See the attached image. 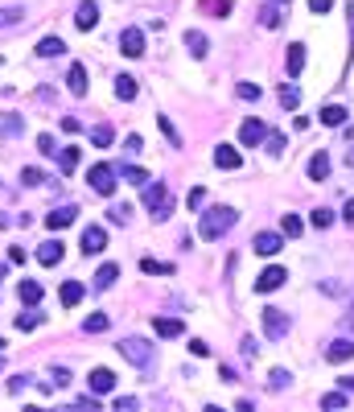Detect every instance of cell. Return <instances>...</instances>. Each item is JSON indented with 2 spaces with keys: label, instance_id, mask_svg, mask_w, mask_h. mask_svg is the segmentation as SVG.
Segmentation results:
<instances>
[{
  "label": "cell",
  "instance_id": "91938a15",
  "mask_svg": "<svg viewBox=\"0 0 354 412\" xmlns=\"http://www.w3.org/2000/svg\"><path fill=\"white\" fill-rule=\"evenodd\" d=\"M0 281H4V264H0Z\"/></svg>",
  "mask_w": 354,
  "mask_h": 412
},
{
  "label": "cell",
  "instance_id": "277c9868",
  "mask_svg": "<svg viewBox=\"0 0 354 412\" xmlns=\"http://www.w3.org/2000/svg\"><path fill=\"white\" fill-rule=\"evenodd\" d=\"M87 182H91L95 194H112V190H116V170L99 161V165H91V170H87Z\"/></svg>",
  "mask_w": 354,
  "mask_h": 412
},
{
  "label": "cell",
  "instance_id": "484cf974",
  "mask_svg": "<svg viewBox=\"0 0 354 412\" xmlns=\"http://www.w3.org/2000/svg\"><path fill=\"white\" fill-rule=\"evenodd\" d=\"M116 99H124V103L136 99V78H132V74H119L116 78Z\"/></svg>",
  "mask_w": 354,
  "mask_h": 412
},
{
  "label": "cell",
  "instance_id": "6f0895ef",
  "mask_svg": "<svg viewBox=\"0 0 354 412\" xmlns=\"http://www.w3.org/2000/svg\"><path fill=\"white\" fill-rule=\"evenodd\" d=\"M346 330H354V305H350V314H346Z\"/></svg>",
  "mask_w": 354,
  "mask_h": 412
},
{
  "label": "cell",
  "instance_id": "74e56055",
  "mask_svg": "<svg viewBox=\"0 0 354 412\" xmlns=\"http://www.w3.org/2000/svg\"><path fill=\"white\" fill-rule=\"evenodd\" d=\"M260 25H264V29H276V25H281V13H276L272 4H268V8H260Z\"/></svg>",
  "mask_w": 354,
  "mask_h": 412
},
{
  "label": "cell",
  "instance_id": "4dcf8cb0",
  "mask_svg": "<svg viewBox=\"0 0 354 412\" xmlns=\"http://www.w3.org/2000/svg\"><path fill=\"white\" fill-rule=\"evenodd\" d=\"M91 145L95 148H107V145H112V128H107V124H95V128H91Z\"/></svg>",
  "mask_w": 354,
  "mask_h": 412
},
{
  "label": "cell",
  "instance_id": "8992f818",
  "mask_svg": "<svg viewBox=\"0 0 354 412\" xmlns=\"http://www.w3.org/2000/svg\"><path fill=\"white\" fill-rule=\"evenodd\" d=\"M288 281V272L284 268H264L260 276H256V293H276Z\"/></svg>",
  "mask_w": 354,
  "mask_h": 412
},
{
  "label": "cell",
  "instance_id": "9a60e30c",
  "mask_svg": "<svg viewBox=\"0 0 354 412\" xmlns=\"http://www.w3.org/2000/svg\"><path fill=\"white\" fill-rule=\"evenodd\" d=\"M87 384H91V392H95V396H103V392H112V388H116V375H112L107 367H95Z\"/></svg>",
  "mask_w": 354,
  "mask_h": 412
},
{
  "label": "cell",
  "instance_id": "2e32d148",
  "mask_svg": "<svg viewBox=\"0 0 354 412\" xmlns=\"http://www.w3.org/2000/svg\"><path fill=\"white\" fill-rule=\"evenodd\" d=\"M66 87H71V95H87V66H83V62H74V66H71Z\"/></svg>",
  "mask_w": 354,
  "mask_h": 412
},
{
  "label": "cell",
  "instance_id": "ffe728a7",
  "mask_svg": "<svg viewBox=\"0 0 354 412\" xmlns=\"http://www.w3.org/2000/svg\"><path fill=\"white\" fill-rule=\"evenodd\" d=\"M17 25H25V8H17V4L0 8V33H4V29H17Z\"/></svg>",
  "mask_w": 354,
  "mask_h": 412
},
{
  "label": "cell",
  "instance_id": "ac0fdd59",
  "mask_svg": "<svg viewBox=\"0 0 354 412\" xmlns=\"http://www.w3.org/2000/svg\"><path fill=\"white\" fill-rule=\"evenodd\" d=\"M309 177H313V182H326V177H330V157H326V153H313V157H309Z\"/></svg>",
  "mask_w": 354,
  "mask_h": 412
},
{
  "label": "cell",
  "instance_id": "94428289",
  "mask_svg": "<svg viewBox=\"0 0 354 412\" xmlns=\"http://www.w3.org/2000/svg\"><path fill=\"white\" fill-rule=\"evenodd\" d=\"M0 363H4V359H0Z\"/></svg>",
  "mask_w": 354,
  "mask_h": 412
},
{
  "label": "cell",
  "instance_id": "db71d44e",
  "mask_svg": "<svg viewBox=\"0 0 354 412\" xmlns=\"http://www.w3.org/2000/svg\"><path fill=\"white\" fill-rule=\"evenodd\" d=\"M342 218L354 227V198H346V206H342Z\"/></svg>",
  "mask_w": 354,
  "mask_h": 412
},
{
  "label": "cell",
  "instance_id": "681fc988",
  "mask_svg": "<svg viewBox=\"0 0 354 412\" xmlns=\"http://www.w3.org/2000/svg\"><path fill=\"white\" fill-rule=\"evenodd\" d=\"M189 351H194L198 359H202V355H211V346H206V342H202V339H194V342H189Z\"/></svg>",
  "mask_w": 354,
  "mask_h": 412
},
{
  "label": "cell",
  "instance_id": "7a4b0ae2",
  "mask_svg": "<svg viewBox=\"0 0 354 412\" xmlns=\"http://www.w3.org/2000/svg\"><path fill=\"white\" fill-rule=\"evenodd\" d=\"M235 211L231 206H214V211H206L202 215V240H218V235H227L231 227H235Z\"/></svg>",
  "mask_w": 354,
  "mask_h": 412
},
{
  "label": "cell",
  "instance_id": "c3c4849f",
  "mask_svg": "<svg viewBox=\"0 0 354 412\" xmlns=\"http://www.w3.org/2000/svg\"><path fill=\"white\" fill-rule=\"evenodd\" d=\"M136 408V400H132V396H119L116 400V412H132Z\"/></svg>",
  "mask_w": 354,
  "mask_h": 412
},
{
  "label": "cell",
  "instance_id": "ee69618b",
  "mask_svg": "<svg viewBox=\"0 0 354 412\" xmlns=\"http://www.w3.org/2000/svg\"><path fill=\"white\" fill-rule=\"evenodd\" d=\"M309 218H313V227H330V223H334V215L326 211V206H317V211H313Z\"/></svg>",
  "mask_w": 354,
  "mask_h": 412
},
{
  "label": "cell",
  "instance_id": "cb8c5ba5",
  "mask_svg": "<svg viewBox=\"0 0 354 412\" xmlns=\"http://www.w3.org/2000/svg\"><path fill=\"white\" fill-rule=\"evenodd\" d=\"M186 46H189V54H194V58H206V46H211V42H206V33L189 29V33H186Z\"/></svg>",
  "mask_w": 354,
  "mask_h": 412
},
{
  "label": "cell",
  "instance_id": "f5cc1de1",
  "mask_svg": "<svg viewBox=\"0 0 354 412\" xmlns=\"http://www.w3.org/2000/svg\"><path fill=\"white\" fill-rule=\"evenodd\" d=\"M218 379L223 384H235V367H218Z\"/></svg>",
  "mask_w": 354,
  "mask_h": 412
},
{
  "label": "cell",
  "instance_id": "83f0119b",
  "mask_svg": "<svg viewBox=\"0 0 354 412\" xmlns=\"http://www.w3.org/2000/svg\"><path fill=\"white\" fill-rule=\"evenodd\" d=\"M21 132H25V120H21V116L0 120V141H4V136H21Z\"/></svg>",
  "mask_w": 354,
  "mask_h": 412
},
{
  "label": "cell",
  "instance_id": "d6986e66",
  "mask_svg": "<svg viewBox=\"0 0 354 412\" xmlns=\"http://www.w3.org/2000/svg\"><path fill=\"white\" fill-rule=\"evenodd\" d=\"M37 260H42V264H46V268H54V264H58V260H62V243H58V240L42 243V247H37Z\"/></svg>",
  "mask_w": 354,
  "mask_h": 412
},
{
  "label": "cell",
  "instance_id": "11a10c76",
  "mask_svg": "<svg viewBox=\"0 0 354 412\" xmlns=\"http://www.w3.org/2000/svg\"><path fill=\"white\" fill-rule=\"evenodd\" d=\"M25 384H29V379H25V375H17V379H13V384H8V392H13V396H17V392H25Z\"/></svg>",
  "mask_w": 354,
  "mask_h": 412
},
{
  "label": "cell",
  "instance_id": "44dd1931",
  "mask_svg": "<svg viewBox=\"0 0 354 412\" xmlns=\"http://www.w3.org/2000/svg\"><path fill=\"white\" fill-rule=\"evenodd\" d=\"M116 281H119V264H103L95 272V289H112Z\"/></svg>",
  "mask_w": 354,
  "mask_h": 412
},
{
  "label": "cell",
  "instance_id": "ba28073f",
  "mask_svg": "<svg viewBox=\"0 0 354 412\" xmlns=\"http://www.w3.org/2000/svg\"><path fill=\"white\" fill-rule=\"evenodd\" d=\"M264 136H268V128H264L260 120H243V124H239V141H243L247 148H256Z\"/></svg>",
  "mask_w": 354,
  "mask_h": 412
},
{
  "label": "cell",
  "instance_id": "d6a6232c",
  "mask_svg": "<svg viewBox=\"0 0 354 412\" xmlns=\"http://www.w3.org/2000/svg\"><path fill=\"white\" fill-rule=\"evenodd\" d=\"M141 268L148 272V276H153V272H157V276H169V272H173V264H161V260H153V256H148V260H141Z\"/></svg>",
  "mask_w": 354,
  "mask_h": 412
},
{
  "label": "cell",
  "instance_id": "f1b7e54d",
  "mask_svg": "<svg viewBox=\"0 0 354 412\" xmlns=\"http://www.w3.org/2000/svg\"><path fill=\"white\" fill-rule=\"evenodd\" d=\"M58 165H62V173H71L74 165H78V148H74V145L58 148Z\"/></svg>",
  "mask_w": 354,
  "mask_h": 412
},
{
  "label": "cell",
  "instance_id": "b9f144b4",
  "mask_svg": "<svg viewBox=\"0 0 354 412\" xmlns=\"http://www.w3.org/2000/svg\"><path fill=\"white\" fill-rule=\"evenodd\" d=\"M268 153H272V157H281L284 153V136L281 132H268Z\"/></svg>",
  "mask_w": 354,
  "mask_h": 412
},
{
  "label": "cell",
  "instance_id": "e0dca14e",
  "mask_svg": "<svg viewBox=\"0 0 354 412\" xmlns=\"http://www.w3.org/2000/svg\"><path fill=\"white\" fill-rule=\"evenodd\" d=\"M153 330H157L161 339H177V334H186V326H182L177 317H153Z\"/></svg>",
  "mask_w": 354,
  "mask_h": 412
},
{
  "label": "cell",
  "instance_id": "4316f807",
  "mask_svg": "<svg viewBox=\"0 0 354 412\" xmlns=\"http://www.w3.org/2000/svg\"><path fill=\"white\" fill-rule=\"evenodd\" d=\"M321 124H326V128H342V124H346V112H342L338 103H330V107H321Z\"/></svg>",
  "mask_w": 354,
  "mask_h": 412
},
{
  "label": "cell",
  "instance_id": "6125c7cd",
  "mask_svg": "<svg viewBox=\"0 0 354 412\" xmlns=\"http://www.w3.org/2000/svg\"><path fill=\"white\" fill-rule=\"evenodd\" d=\"M284 4H288V0H284Z\"/></svg>",
  "mask_w": 354,
  "mask_h": 412
},
{
  "label": "cell",
  "instance_id": "e575fe53",
  "mask_svg": "<svg viewBox=\"0 0 354 412\" xmlns=\"http://www.w3.org/2000/svg\"><path fill=\"white\" fill-rule=\"evenodd\" d=\"M281 227H284V235H288V240H297V235H301V218H297V215H284Z\"/></svg>",
  "mask_w": 354,
  "mask_h": 412
},
{
  "label": "cell",
  "instance_id": "9f6ffc18",
  "mask_svg": "<svg viewBox=\"0 0 354 412\" xmlns=\"http://www.w3.org/2000/svg\"><path fill=\"white\" fill-rule=\"evenodd\" d=\"M338 384H342L346 392H354V375H346V379H338Z\"/></svg>",
  "mask_w": 354,
  "mask_h": 412
},
{
  "label": "cell",
  "instance_id": "f907efd6",
  "mask_svg": "<svg viewBox=\"0 0 354 412\" xmlns=\"http://www.w3.org/2000/svg\"><path fill=\"white\" fill-rule=\"evenodd\" d=\"M309 8H313V13H330L334 0H309Z\"/></svg>",
  "mask_w": 354,
  "mask_h": 412
},
{
  "label": "cell",
  "instance_id": "836d02e7",
  "mask_svg": "<svg viewBox=\"0 0 354 412\" xmlns=\"http://www.w3.org/2000/svg\"><path fill=\"white\" fill-rule=\"evenodd\" d=\"M42 322H46L42 314H17V330H37Z\"/></svg>",
  "mask_w": 354,
  "mask_h": 412
},
{
  "label": "cell",
  "instance_id": "7bdbcfd3",
  "mask_svg": "<svg viewBox=\"0 0 354 412\" xmlns=\"http://www.w3.org/2000/svg\"><path fill=\"white\" fill-rule=\"evenodd\" d=\"M21 182H25V186H42L46 177H42V170H33V165H29V170H21Z\"/></svg>",
  "mask_w": 354,
  "mask_h": 412
},
{
  "label": "cell",
  "instance_id": "d4e9b609",
  "mask_svg": "<svg viewBox=\"0 0 354 412\" xmlns=\"http://www.w3.org/2000/svg\"><path fill=\"white\" fill-rule=\"evenodd\" d=\"M301 71H305V46L297 42V46H288V74L297 78Z\"/></svg>",
  "mask_w": 354,
  "mask_h": 412
},
{
  "label": "cell",
  "instance_id": "816d5d0a",
  "mask_svg": "<svg viewBox=\"0 0 354 412\" xmlns=\"http://www.w3.org/2000/svg\"><path fill=\"white\" fill-rule=\"evenodd\" d=\"M239 351H243V359H256V339H243Z\"/></svg>",
  "mask_w": 354,
  "mask_h": 412
},
{
  "label": "cell",
  "instance_id": "60d3db41",
  "mask_svg": "<svg viewBox=\"0 0 354 412\" xmlns=\"http://www.w3.org/2000/svg\"><path fill=\"white\" fill-rule=\"evenodd\" d=\"M157 124H161V132H165V136L173 141V145H182V136H177V128L169 124V116H157Z\"/></svg>",
  "mask_w": 354,
  "mask_h": 412
},
{
  "label": "cell",
  "instance_id": "d590c367",
  "mask_svg": "<svg viewBox=\"0 0 354 412\" xmlns=\"http://www.w3.org/2000/svg\"><path fill=\"white\" fill-rule=\"evenodd\" d=\"M288 379H293V375H288V371H281V367H276V371L268 375V388H272V392H281V388H288Z\"/></svg>",
  "mask_w": 354,
  "mask_h": 412
},
{
  "label": "cell",
  "instance_id": "f35d334b",
  "mask_svg": "<svg viewBox=\"0 0 354 412\" xmlns=\"http://www.w3.org/2000/svg\"><path fill=\"white\" fill-rule=\"evenodd\" d=\"M281 103L284 107H297V103H301V91H297V87H281Z\"/></svg>",
  "mask_w": 354,
  "mask_h": 412
},
{
  "label": "cell",
  "instance_id": "f546056e",
  "mask_svg": "<svg viewBox=\"0 0 354 412\" xmlns=\"http://www.w3.org/2000/svg\"><path fill=\"white\" fill-rule=\"evenodd\" d=\"M21 301L25 305H37L42 301V285L37 281H21Z\"/></svg>",
  "mask_w": 354,
  "mask_h": 412
},
{
  "label": "cell",
  "instance_id": "9c48e42d",
  "mask_svg": "<svg viewBox=\"0 0 354 412\" xmlns=\"http://www.w3.org/2000/svg\"><path fill=\"white\" fill-rule=\"evenodd\" d=\"M119 49H124L128 58H141L144 54V33L141 29H124V33H119Z\"/></svg>",
  "mask_w": 354,
  "mask_h": 412
},
{
  "label": "cell",
  "instance_id": "7dc6e473",
  "mask_svg": "<svg viewBox=\"0 0 354 412\" xmlns=\"http://www.w3.org/2000/svg\"><path fill=\"white\" fill-rule=\"evenodd\" d=\"M239 95L243 99H260V87H256V83H239Z\"/></svg>",
  "mask_w": 354,
  "mask_h": 412
},
{
  "label": "cell",
  "instance_id": "30bf717a",
  "mask_svg": "<svg viewBox=\"0 0 354 412\" xmlns=\"http://www.w3.org/2000/svg\"><path fill=\"white\" fill-rule=\"evenodd\" d=\"M74 25H78L83 33L95 29V25H99V4H95V0H83V4H78V13H74Z\"/></svg>",
  "mask_w": 354,
  "mask_h": 412
},
{
  "label": "cell",
  "instance_id": "6da1fadb",
  "mask_svg": "<svg viewBox=\"0 0 354 412\" xmlns=\"http://www.w3.org/2000/svg\"><path fill=\"white\" fill-rule=\"evenodd\" d=\"M144 206H148V215L157 218V223H165L173 215V194H169L165 182H148L144 186Z\"/></svg>",
  "mask_w": 354,
  "mask_h": 412
},
{
  "label": "cell",
  "instance_id": "bcb514c9",
  "mask_svg": "<svg viewBox=\"0 0 354 412\" xmlns=\"http://www.w3.org/2000/svg\"><path fill=\"white\" fill-rule=\"evenodd\" d=\"M37 148H42V153H46V157H54V153H58V148H54V136H46V132H42V136H37Z\"/></svg>",
  "mask_w": 354,
  "mask_h": 412
},
{
  "label": "cell",
  "instance_id": "3957f363",
  "mask_svg": "<svg viewBox=\"0 0 354 412\" xmlns=\"http://www.w3.org/2000/svg\"><path fill=\"white\" fill-rule=\"evenodd\" d=\"M116 351H119V355H124V359H128L132 367H141V371H148V367H153V346H148L144 339H124Z\"/></svg>",
  "mask_w": 354,
  "mask_h": 412
},
{
  "label": "cell",
  "instance_id": "603a6c76",
  "mask_svg": "<svg viewBox=\"0 0 354 412\" xmlns=\"http://www.w3.org/2000/svg\"><path fill=\"white\" fill-rule=\"evenodd\" d=\"M58 297H62V305H66V310H74V305L83 301V285H78V281H66V285H62V293H58Z\"/></svg>",
  "mask_w": 354,
  "mask_h": 412
},
{
  "label": "cell",
  "instance_id": "ab89813d",
  "mask_svg": "<svg viewBox=\"0 0 354 412\" xmlns=\"http://www.w3.org/2000/svg\"><path fill=\"white\" fill-rule=\"evenodd\" d=\"M321 408H346V396H342V392H330V396H321Z\"/></svg>",
  "mask_w": 354,
  "mask_h": 412
},
{
  "label": "cell",
  "instance_id": "8fae6325",
  "mask_svg": "<svg viewBox=\"0 0 354 412\" xmlns=\"http://www.w3.org/2000/svg\"><path fill=\"white\" fill-rule=\"evenodd\" d=\"M74 215H78V206H54L46 215V227L49 231H62V227H71L74 223Z\"/></svg>",
  "mask_w": 354,
  "mask_h": 412
},
{
  "label": "cell",
  "instance_id": "7c38bea8",
  "mask_svg": "<svg viewBox=\"0 0 354 412\" xmlns=\"http://www.w3.org/2000/svg\"><path fill=\"white\" fill-rule=\"evenodd\" d=\"M214 165H218V170H239V165H243V157H239L235 145H218V148H214Z\"/></svg>",
  "mask_w": 354,
  "mask_h": 412
},
{
  "label": "cell",
  "instance_id": "7402d4cb",
  "mask_svg": "<svg viewBox=\"0 0 354 412\" xmlns=\"http://www.w3.org/2000/svg\"><path fill=\"white\" fill-rule=\"evenodd\" d=\"M58 54H66L62 37H42V42H37V58H58Z\"/></svg>",
  "mask_w": 354,
  "mask_h": 412
},
{
  "label": "cell",
  "instance_id": "f6af8a7d",
  "mask_svg": "<svg viewBox=\"0 0 354 412\" xmlns=\"http://www.w3.org/2000/svg\"><path fill=\"white\" fill-rule=\"evenodd\" d=\"M49 379H54V388H66V384H71V371H66V367H54Z\"/></svg>",
  "mask_w": 354,
  "mask_h": 412
},
{
  "label": "cell",
  "instance_id": "5bb4252c",
  "mask_svg": "<svg viewBox=\"0 0 354 412\" xmlns=\"http://www.w3.org/2000/svg\"><path fill=\"white\" fill-rule=\"evenodd\" d=\"M252 247H256L260 256H276V252L284 247V235H272V231H264V235H256V240H252Z\"/></svg>",
  "mask_w": 354,
  "mask_h": 412
},
{
  "label": "cell",
  "instance_id": "8d00e7d4",
  "mask_svg": "<svg viewBox=\"0 0 354 412\" xmlns=\"http://www.w3.org/2000/svg\"><path fill=\"white\" fill-rule=\"evenodd\" d=\"M83 330H87V334H103V330H107V317H103V314H91Z\"/></svg>",
  "mask_w": 354,
  "mask_h": 412
},
{
  "label": "cell",
  "instance_id": "1f68e13d",
  "mask_svg": "<svg viewBox=\"0 0 354 412\" xmlns=\"http://www.w3.org/2000/svg\"><path fill=\"white\" fill-rule=\"evenodd\" d=\"M119 177H128V182H136V186H148V182H153V177H148L144 170H136V165H124V170H119Z\"/></svg>",
  "mask_w": 354,
  "mask_h": 412
},
{
  "label": "cell",
  "instance_id": "680465c9",
  "mask_svg": "<svg viewBox=\"0 0 354 412\" xmlns=\"http://www.w3.org/2000/svg\"><path fill=\"white\" fill-rule=\"evenodd\" d=\"M346 161H350V165H354V148H350V153H346Z\"/></svg>",
  "mask_w": 354,
  "mask_h": 412
},
{
  "label": "cell",
  "instance_id": "4fadbf2b",
  "mask_svg": "<svg viewBox=\"0 0 354 412\" xmlns=\"http://www.w3.org/2000/svg\"><path fill=\"white\" fill-rule=\"evenodd\" d=\"M326 359H330V363H346V359H354V342L350 339H334L330 346H326Z\"/></svg>",
  "mask_w": 354,
  "mask_h": 412
},
{
  "label": "cell",
  "instance_id": "52a82bcc",
  "mask_svg": "<svg viewBox=\"0 0 354 412\" xmlns=\"http://www.w3.org/2000/svg\"><path fill=\"white\" fill-rule=\"evenodd\" d=\"M107 247V231L103 227H87L83 231V256H99Z\"/></svg>",
  "mask_w": 354,
  "mask_h": 412
},
{
  "label": "cell",
  "instance_id": "5b68a950",
  "mask_svg": "<svg viewBox=\"0 0 354 412\" xmlns=\"http://www.w3.org/2000/svg\"><path fill=\"white\" fill-rule=\"evenodd\" d=\"M264 330H268V339H284L288 334V314L284 310H264Z\"/></svg>",
  "mask_w": 354,
  "mask_h": 412
}]
</instances>
